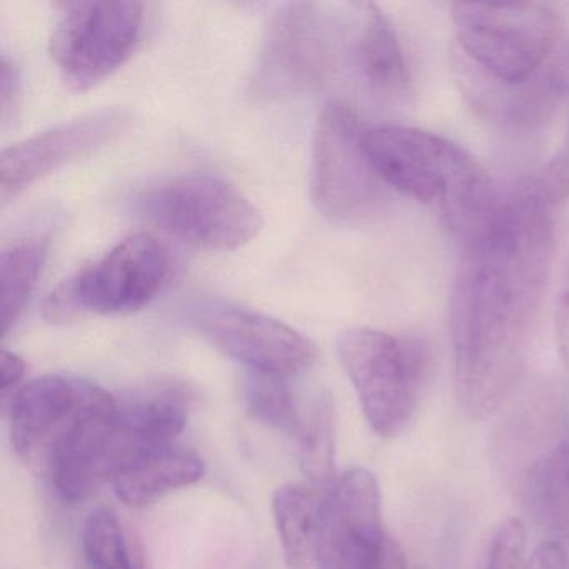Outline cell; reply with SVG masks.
I'll return each instance as SVG.
<instances>
[{"instance_id": "obj_22", "label": "cell", "mask_w": 569, "mask_h": 569, "mask_svg": "<svg viewBox=\"0 0 569 569\" xmlns=\"http://www.w3.org/2000/svg\"><path fill=\"white\" fill-rule=\"evenodd\" d=\"M288 379L251 372L242 386V398L252 418L296 438L306 411L299 406Z\"/></svg>"}, {"instance_id": "obj_6", "label": "cell", "mask_w": 569, "mask_h": 569, "mask_svg": "<svg viewBox=\"0 0 569 569\" xmlns=\"http://www.w3.org/2000/svg\"><path fill=\"white\" fill-rule=\"evenodd\" d=\"M358 112L345 101H331L316 122L311 159V198L335 224L366 226L379 221L392 206V191L372 168Z\"/></svg>"}, {"instance_id": "obj_13", "label": "cell", "mask_w": 569, "mask_h": 569, "mask_svg": "<svg viewBox=\"0 0 569 569\" xmlns=\"http://www.w3.org/2000/svg\"><path fill=\"white\" fill-rule=\"evenodd\" d=\"M116 402L111 392L89 379L64 375L34 379L12 399V448L26 465L48 475L72 435Z\"/></svg>"}, {"instance_id": "obj_18", "label": "cell", "mask_w": 569, "mask_h": 569, "mask_svg": "<svg viewBox=\"0 0 569 569\" xmlns=\"http://www.w3.org/2000/svg\"><path fill=\"white\" fill-rule=\"evenodd\" d=\"M329 491L315 485L279 486L272 496V516L289 569H309L318 559L322 511Z\"/></svg>"}, {"instance_id": "obj_21", "label": "cell", "mask_w": 569, "mask_h": 569, "mask_svg": "<svg viewBox=\"0 0 569 569\" xmlns=\"http://www.w3.org/2000/svg\"><path fill=\"white\" fill-rule=\"evenodd\" d=\"M301 468L309 482L322 491L335 485L336 419L335 406L328 396L316 399L305 412L301 429L296 436Z\"/></svg>"}, {"instance_id": "obj_1", "label": "cell", "mask_w": 569, "mask_h": 569, "mask_svg": "<svg viewBox=\"0 0 569 569\" xmlns=\"http://www.w3.org/2000/svg\"><path fill=\"white\" fill-rule=\"evenodd\" d=\"M551 208L531 179L461 242L449 326L459 408L472 421L495 415L525 369L555 248Z\"/></svg>"}, {"instance_id": "obj_24", "label": "cell", "mask_w": 569, "mask_h": 569, "mask_svg": "<svg viewBox=\"0 0 569 569\" xmlns=\"http://www.w3.org/2000/svg\"><path fill=\"white\" fill-rule=\"evenodd\" d=\"M526 529L521 519L509 518L496 529L485 569H526Z\"/></svg>"}, {"instance_id": "obj_5", "label": "cell", "mask_w": 569, "mask_h": 569, "mask_svg": "<svg viewBox=\"0 0 569 569\" xmlns=\"http://www.w3.org/2000/svg\"><path fill=\"white\" fill-rule=\"evenodd\" d=\"M336 346L372 431L381 438L398 436L421 401L431 366L428 346L415 336L361 326L339 332Z\"/></svg>"}, {"instance_id": "obj_25", "label": "cell", "mask_w": 569, "mask_h": 569, "mask_svg": "<svg viewBox=\"0 0 569 569\" xmlns=\"http://www.w3.org/2000/svg\"><path fill=\"white\" fill-rule=\"evenodd\" d=\"M532 181H535L536 188L541 192L542 198L551 206L569 199V131L558 154Z\"/></svg>"}, {"instance_id": "obj_28", "label": "cell", "mask_w": 569, "mask_h": 569, "mask_svg": "<svg viewBox=\"0 0 569 569\" xmlns=\"http://www.w3.org/2000/svg\"><path fill=\"white\" fill-rule=\"evenodd\" d=\"M526 569H569L565 546L559 541L545 542L532 552Z\"/></svg>"}, {"instance_id": "obj_17", "label": "cell", "mask_w": 569, "mask_h": 569, "mask_svg": "<svg viewBox=\"0 0 569 569\" xmlns=\"http://www.w3.org/2000/svg\"><path fill=\"white\" fill-rule=\"evenodd\" d=\"M521 496L536 522L569 545V436L532 459L521 478Z\"/></svg>"}, {"instance_id": "obj_4", "label": "cell", "mask_w": 569, "mask_h": 569, "mask_svg": "<svg viewBox=\"0 0 569 569\" xmlns=\"http://www.w3.org/2000/svg\"><path fill=\"white\" fill-rule=\"evenodd\" d=\"M455 58L496 84H529L555 64L561 21L551 4L451 6Z\"/></svg>"}, {"instance_id": "obj_11", "label": "cell", "mask_w": 569, "mask_h": 569, "mask_svg": "<svg viewBox=\"0 0 569 569\" xmlns=\"http://www.w3.org/2000/svg\"><path fill=\"white\" fill-rule=\"evenodd\" d=\"M332 41L331 22L318 4L282 6L266 28L249 94L282 101L316 91L331 69Z\"/></svg>"}, {"instance_id": "obj_16", "label": "cell", "mask_w": 569, "mask_h": 569, "mask_svg": "<svg viewBox=\"0 0 569 569\" xmlns=\"http://www.w3.org/2000/svg\"><path fill=\"white\" fill-rule=\"evenodd\" d=\"M456 81L472 109L496 124L509 128H531L541 124L558 108L565 96L566 74L555 64L541 78L525 86L496 84L455 58Z\"/></svg>"}, {"instance_id": "obj_7", "label": "cell", "mask_w": 569, "mask_h": 569, "mask_svg": "<svg viewBox=\"0 0 569 569\" xmlns=\"http://www.w3.org/2000/svg\"><path fill=\"white\" fill-rule=\"evenodd\" d=\"M136 209L162 231L212 251L251 242L264 226L262 212L239 189L208 174H182L149 186Z\"/></svg>"}, {"instance_id": "obj_2", "label": "cell", "mask_w": 569, "mask_h": 569, "mask_svg": "<svg viewBox=\"0 0 569 569\" xmlns=\"http://www.w3.org/2000/svg\"><path fill=\"white\" fill-rule=\"evenodd\" d=\"M362 146L379 178L398 194L436 209L459 242L501 206L488 171L451 139L401 124L365 126Z\"/></svg>"}, {"instance_id": "obj_29", "label": "cell", "mask_w": 569, "mask_h": 569, "mask_svg": "<svg viewBox=\"0 0 569 569\" xmlns=\"http://www.w3.org/2000/svg\"><path fill=\"white\" fill-rule=\"evenodd\" d=\"M26 361L16 352L4 349L0 355V389L9 391L22 381L26 375Z\"/></svg>"}, {"instance_id": "obj_23", "label": "cell", "mask_w": 569, "mask_h": 569, "mask_svg": "<svg viewBox=\"0 0 569 569\" xmlns=\"http://www.w3.org/2000/svg\"><path fill=\"white\" fill-rule=\"evenodd\" d=\"M82 551L91 569H139L121 521L111 509H96L82 529Z\"/></svg>"}, {"instance_id": "obj_10", "label": "cell", "mask_w": 569, "mask_h": 569, "mask_svg": "<svg viewBox=\"0 0 569 569\" xmlns=\"http://www.w3.org/2000/svg\"><path fill=\"white\" fill-rule=\"evenodd\" d=\"M316 561L319 569H408L386 529L381 489L368 469H349L329 489Z\"/></svg>"}, {"instance_id": "obj_26", "label": "cell", "mask_w": 569, "mask_h": 569, "mask_svg": "<svg viewBox=\"0 0 569 569\" xmlns=\"http://www.w3.org/2000/svg\"><path fill=\"white\" fill-rule=\"evenodd\" d=\"M21 72L18 64L8 56H2L0 64V116L2 122L8 126L18 116L22 98Z\"/></svg>"}, {"instance_id": "obj_12", "label": "cell", "mask_w": 569, "mask_h": 569, "mask_svg": "<svg viewBox=\"0 0 569 569\" xmlns=\"http://www.w3.org/2000/svg\"><path fill=\"white\" fill-rule=\"evenodd\" d=\"M198 335L252 372L291 378L308 371L318 349L291 326L218 298H198L184 308Z\"/></svg>"}, {"instance_id": "obj_3", "label": "cell", "mask_w": 569, "mask_h": 569, "mask_svg": "<svg viewBox=\"0 0 569 569\" xmlns=\"http://www.w3.org/2000/svg\"><path fill=\"white\" fill-rule=\"evenodd\" d=\"M184 425V408L172 396L116 402L89 418L62 446L48 478L62 501H84L152 452L171 446Z\"/></svg>"}, {"instance_id": "obj_20", "label": "cell", "mask_w": 569, "mask_h": 569, "mask_svg": "<svg viewBox=\"0 0 569 569\" xmlns=\"http://www.w3.org/2000/svg\"><path fill=\"white\" fill-rule=\"evenodd\" d=\"M49 239L29 236L12 242L0 256L2 332L8 336L21 319L48 258Z\"/></svg>"}, {"instance_id": "obj_27", "label": "cell", "mask_w": 569, "mask_h": 569, "mask_svg": "<svg viewBox=\"0 0 569 569\" xmlns=\"http://www.w3.org/2000/svg\"><path fill=\"white\" fill-rule=\"evenodd\" d=\"M555 326L559 356H561L566 368L569 369V254L566 259L565 271H562L558 301H556Z\"/></svg>"}, {"instance_id": "obj_8", "label": "cell", "mask_w": 569, "mask_h": 569, "mask_svg": "<svg viewBox=\"0 0 569 569\" xmlns=\"http://www.w3.org/2000/svg\"><path fill=\"white\" fill-rule=\"evenodd\" d=\"M166 244L148 232L129 236L101 259L66 279L46 299L44 318L66 325L82 315H124L148 306L171 278Z\"/></svg>"}, {"instance_id": "obj_19", "label": "cell", "mask_w": 569, "mask_h": 569, "mask_svg": "<svg viewBox=\"0 0 569 569\" xmlns=\"http://www.w3.org/2000/svg\"><path fill=\"white\" fill-rule=\"evenodd\" d=\"M204 475V462L189 449L168 448L152 452L114 481L119 501L131 509H146L169 492L196 485Z\"/></svg>"}, {"instance_id": "obj_15", "label": "cell", "mask_w": 569, "mask_h": 569, "mask_svg": "<svg viewBox=\"0 0 569 569\" xmlns=\"http://www.w3.org/2000/svg\"><path fill=\"white\" fill-rule=\"evenodd\" d=\"M356 9L359 19L351 56L362 88L385 108H406L412 98V79L395 26L372 2Z\"/></svg>"}, {"instance_id": "obj_14", "label": "cell", "mask_w": 569, "mask_h": 569, "mask_svg": "<svg viewBox=\"0 0 569 569\" xmlns=\"http://www.w3.org/2000/svg\"><path fill=\"white\" fill-rule=\"evenodd\" d=\"M132 122L134 118L126 109H101L6 149L0 158L2 202L8 204L39 179L118 141L131 129Z\"/></svg>"}, {"instance_id": "obj_9", "label": "cell", "mask_w": 569, "mask_h": 569, "mask_svg": "<svg viewBox=\"0 0 569 569\" xmlns=\"http://www.w3.org/2000/svg\"><path fill=\"white\" fill-rule=\"evenodd\" d=\"M62 8L52 32V61L71 91H89L134 54L144 32L146 6L134 0H81Z\"/></svg>"}]
</instances>
